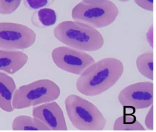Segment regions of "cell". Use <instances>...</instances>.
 I'll return each mask as SVG.
<instances>
[{
    "label": "cell",
    "mask_w": 156,
    "mask_h": 132,
    "mask_svg": "<svg viewBox=\"0 0 156 132\" xmlns=\"http://www.w3.org/2000/svg\"><path fill=\"white\" fill-rule=\"evenodd\" d=\"M124 72V64L120 60L115 57L102 59L80 75L76 81V89L86 96H97L115 85Z\"/></svg>",
    "instance_id": "cell-1"
},
{
    "label": "cell",
    "mask_w": 156,
    "mask_h": 132,
    "mask_svg": "<svg viewBox=\"0 0 156 132\" xmlns=\"http://www.w3.org/2000/svg\"><path fill=\"white\" fill-rule=\"evenodd\" d=\"M53 33L61 43L82 51H97L105 43L103 35L96 28L78 21H63L55 27Z\"/></svg>",
    "instance_id": "cell-2"
},
{
    "label": "cell",
    "mask_w": 156,
    "mask_h": 132,
    "mask_svg": "<svg viewBox=\"0 0 156 132\" xmlns=\"http://www.w3.org/2000/svg\"><path fill=\"white\" fill-rule=\"evenodd\" d=\"M67 116L73 126L79 130H104L107 120L100 110L91 102L75 94L65 101Z\"/></svg>",
    "instance_id": "cell-3"
},
{
    "label": "cell",
    "mask_w": 156,
    "mask_h": 132,
    "mask_svg": "<svg viewBox=\"0 0 156 132\" xmlns=\"http://www.w3.org/2000/svg\"><path fill=\"white\" fill-rule=\"evenodd\" d=\"M119 14L117 6L110 0H83L73 7L72 16L74 21L102 28L112 24Z\"/></svg>",
    "instance_id": "cell-4"
},
{
    "label": "cell",
    "mask_w": 156,
    "mask_h": 132,
    "mask_svg": "<svg viewBox=\"0 0 156 132\" xmlns=\"http://www.w3.org/2000/svg\"><path fill=\"white\" fill-rule=\"evenodd\" d=\"M59 86L49 79H41L22 85L15 91L12 100L14 110L34 107L57 100L61 95Z\"/></svg>",
    "instance_id": "cell-5"
},
{
    "label": "cell",
    "mask_w": 156,
    "mask_h": 132,
    "mask_svg": "<svg viewBox=\"0 0 156 132\" xmlns=\"http://www.w3.org/2000/svg\"><path fill=\"white\" fill-rule=\"evenodd\" d=\"M36 33L29 27L17 23H0V49L21 50L32 46Z\"/></svg>",
    "instance_id": "cell-6"
},
{
    "label": "cell",
    "mask_w": 156,
    "mask_h": 132,
    "mask_svg": "<svg viewBox=\"0 0 156 132\" xmlns=\"http://www.w3.org/2000/svg\"><path fill=\"white\" fill-rule=\"evenodd\" d=\"M51 58L54 64L64 71L80 75L95 62L94 58L85 51L67 46L57 47L53 50Z\"/></svg>",
    "instance_id": "cell-7"
},
{
    "label": "cell",
    "mask_w": 156,
    "mask_h": 132,
    "mask_svg": "<svg viewBox=\"0 0 156 132\" xmlns=\"http://www.w3.org/2000/svg\"><path fill=\"white\" fill-rule=\"evenodd\" d=\"M154 84L152 81L139 82L122 89L118 100L122 106L133 110L146 109L154 101Z\"/></svg>",
    "instance_id": "cell-8"
},
{
    "label": "cell",
    "mask_w": 156,
    "mask_h": 132,
    "mask_svg": "<svg viewBox=\"0 0 156 132\" xmlns=\"http://www.w3.org/2000/svg\"><path fill=\"white\" fill-rule=\"evenodd\" d=\"M32 116L41 121L51 130H68L63 112L55 101L34 106L32 109Z\"/></svg>",
    "instance_id": "cell-9"
},
{
    "label": "cell",
    "mask_w": 156,
    "mask_h": 132,
    "mask_svg": "<svg viewBox=\"0 0 156 132\" xmlns=\"http://www.w3.org/2000/svg\"><path fill=\"white\" fill-rule=\"evenodd\" d=\"M28 60L27 54L20 50L0 49V72L15 74L24 67Z\"/></svg>",
    "instance_id": "cell-10"
},
{
    "label": "cell",
    "mask_w": 156,
    "mask_h": 132,
    "mask_svg": "<svg viewBox=\"0 0 156 132\" xmlns=\"http://www.w3.org/2000/svg\"><path fill=\"white\" fill-rule=\"evenodd\" d=\"M17 90L14 80L9 74L0 72V109L7 112L14 111L12 102Z\"/></svg>",
    "instance_id": "cell-11"
},
{
    "label": "cell",
    "mask_w": 156,
    "mask_h": 132,
    "mask_svg": "<svg viewBox=\"0 0 156 132\" xmlns=\"http://www.w3.org/2000/svg\"><path fill=\"white\" fill-rule=\"evenodd\" d=\"M12 128L13 130H51L38 118L27 115L15 117L12 121Z\"/></svg>",
    "instance_id": "cell-12"
},
{
    "label": "cell",
    "mask_w": 156,
    "mask_h": 132,
    "mask_svg": "<svg viewBox=\"0 0 156 132\" xmlns=\"http://www.w3.org/2000/svg\"><path fill=\"white\" fill-rule=\"evenodd\" d=\"M57 21V14L53 9L43 8L36 10L31 16L33 25L39 28L52 26Z\"/></svg>",
    "instance_id": "cell-13"
},
{
    "label": "cell",
    "mask_w": 156,
    "mask_h": 132,
    "mask_svg": "<svg viewBox=\"0 0 156 132\" xmlns=\"http://www.w3.org/2000/svg\"><path fill=\"white\" fill-rule=\"evenodd\" d=\"M113 130H140L144 131L145 127L132 114H127L118 117L114 122Z\"/></svg>",
    "instance_id": "cell-14"
},
{
    "label": "cell",
    "mask_w": 156,
    "mask_h": 132,
    "mask_svg": "<svg viewBox=\"0 0 156 132\" xmlns=\"http://www.w3.org/2000/svg\"><path fill=\"white\" fill-rule=\"evenodd\" d=\"M153 53H142L136 60L137 68L140 73L147 79L153 81Z\"/></svg>",
    "instance_id": "cell-15"
},
{
    "label": "cell",
    "mask_w": 156,
    "mask_h": 132,
    "mask_svg": "<svg viewBox=\"0 0 156 132\" xmlns=\"http://www.w3.org/2000/svg\"><path fill=\"white\" fill-rule=\"evenodd\" d=\"M22 0H0V14L9 15L16 11Z\"/></svg>",
    "instance_id": "cell-16"
},
{
    "label": "cell",
    "mask_w": 156,
    "mask_h": 132,
    "mask_svg": "<svg viewBox=\"0 0 156 132\" xmlns=\"http://www.w3.org/2000/svg\"><path fill=\"white\" fill-rule=\"evenodd\" d=\"M55 0H24L25 7L31 10H36L45 8L51 5Z\"/></svg>",
    "instance_id": "cell-17"
},
{
    "label": "cell",
    "mask_w": 156,
    "mask_h": 132,
    "mask_svg": "<svg viewBox=\"0 0 156 132\" xmlns=\"http://www.w3.org/2000/svg\"><path fill=\"white\" fill-rule=\"evenodd\" d=\"M135 3L146 11L153 12V0H134Z\"/></svg>",
    "instance_id": "cell-18"
},
{
    "label": "cell",
    "mask_w": 156,
    "mask_h": 132,
    "mask_svg": "<svg viewBox=\"0 0 156 132\" xmlns=\"http://www.w3.org/2000/svg\"><path fill=\"white\" fill-rule=\"evenodd\" d=\"M145 124L147 128L149 130H153V105L151 106L149 110L146 115L145 119Z\"/></svg>",
    "instance_id": "cell-19"
},
{
    "label": "cell",
    "mask_w": 156,
    "mask_h": 132,
    "mask_svg": "<svg viewBox=\"0 0 156 132\" xmlns=\"http://www.w3.org/2000/svg\"><path fill=\"white\" fill-rule=\"evenodd\" d=\"M147 40L148 43L151 48H153V25L151 26L149 28L146 35Z\"/></svg>",
    "instance_id": "cell-20"
},
{
    "label": "cell",
    "mask_w": 156,
    "mask_h": 132,
    "mask_svg": "<svg viewBox=\"0 0 156 132\" xmlns=\"http://www.w3.org/2000/svg\"><path fill=\"white\" fill-rule=\"evenodd\" d=\"M118 1H120V2H127L129 1V0H118Z\"/></svg>",
    "instance_id": "cell-21"
},
{
    "label": "cell",
    "mask_w": 156,
    "mask_h": 132,
    "mask_svg": "<svg viewBox=\"0 0 156 132\" xmlns=\"http://www.w3.org/2000/svg\"><path fill=\"white\" fill-rule=\"evenodd\" d=\"M82 1H83V0H82Z\"/></svg>",
    "instance_id": "cell-22"
}]
</instances>
